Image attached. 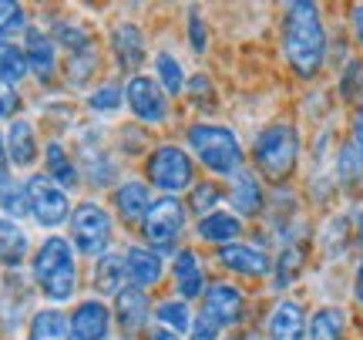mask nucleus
Returning a JSON list of instances; mask_svg holds the SVG:
<instances>
[{
	"mask_svg": "<svg viewBox=\"0 0 363 340\" xmlns=\"http://www.w3.org/2000/svg\"><path fill=\"white\" fill-rule=\"evenodd\" d=\"M152 185L142 182V179H121L111 192V206H115V216L125 226H142V219L152 209Z\"/></svg>",
	"mask_w": 363,
	"mask_h": 340,
	"instance_id": "22",
	"label": "nucleus"
},
{
	"mask_svg": "<svg viewBox=\"0 0 363 340\" xmlns=\"http://www.w3.org/2000/svg\"><path fill=\"white\" fill-rule=\"evenodd\" d=\"M199 165L195 158L189 155L185 145H175V142H165V145H155L148 158H145V182L158 189L162 196H175L179 199L182 192H189L195 182H199Z\"/></svg>",
	"mask_w": 363,
	"mask_h": 340,
	"instance_id": "5",
	"label": "nucleus"
},
{
	"mask_svg": "<svg viewBox=\"0 0 363 340\" xmlns=\"http://www.w3.org/2000/svg\"><path fill=\"white\" fill-rule=\"evenodd\" d=\"M17 105H21V98H17V92H13V84L0 81V118H13Z\"/></svg>",
	"mask_w": 363,
	"mask_h": 340,
	"instance_id": "50",
	"label": "nucleus"
},
{
	"mask_svg": "<svg viewBox=\"0 0 363 340\" xmlns=\"http://www.w3.org/2000/svg\"><path fill=\"white\" fill-rule=\"evenodd\" d=\"M306 327H310V303L296 293L276 297L262 320V340H306Z\"/></svg>",
	"mask_w": 363,
	"mask_h": 340,
	"instance_id": "14",
	"label": "nucleus"
},
{
	"mask_svg": "<svg viewBox=\"0 0 363 340\" xmlns=\"http://www.w3.org/2000/svg\"><path fill=\"white\" fill-rule=\"evenodd\" d=\"M78 158H81V175H88V182L94 189H111L121 179V165H118V155L104 145L101 128L98 125H84L78 131Z\"/></svg>",
	"mask_w": 363,
	"mask_h": 340,
	"instance_id": "10",
	"label": "nucleus"
},
{
	"mask_svg": "<svg viewBox=\"0 0 363 340\" xmlns=\"http://www.w3.org/2000/svg\"><path fill=\"white\" fill-rule=\"evenodd\" d=\"M360 94H363V54L357 51L347 65H340L333 71V98H337V105L353 108L360 102Z\"/></svg>",
	"mask_w": 363,
	"mask_h": 340,
	"instance_id": "32",
	"label": "nucleus"
},
{
	"mask_svg": "<svg viewBox=\"0 0 363 340\" xmlns=\"http://www.w3.org/2000/svg\"><path fill=\"white\" fill-rule=\"evenodd\" d=\"M125 105L131 118L145 128H158L172 115V98L162 92V84L152 75H135L125 81Z\"/></svg>",
	"mask_w": 363,
	"mask_h": 340,
	"instance_id": "11",
	"label": "nucleus"
},
{
	"mask_svg": "<svg viewBox=\"0 0 363 340\" xmlns=\"http://www.w3.org/2000/svg\"><path fill=\"white\" fill-rule=\"evenodd\" d=\"M115 317L111 307L101 297H88L74 307V314L67 317V337L71 340H111Z\"/></svg>",
	"mask_w": 363,
	"mask_h": 340,
	"instance_id": "20",
	"label": "nucleus"
},
{
	"mask_svg": "<svg viewBox=\"0 0 363 340\" xmlns=\"http://www.w3.org/2000/svg\"><path fill=\"white\" fill-rule=\"evenodd\" d=\"M199 310H206L208 317H216L225 330H239L249 324V317H252V297H249V290L242 283H235V280H212L208 290L202 293V307Z\"/></svg>",
	"mask_w": 363,
	"mask_h": 340,
	"instance_id": "9",
	"label": "nucleus"
},
{
	"mask_svg": "<svg viewBox=\"0 0 363 340\" xmlns=\"http://www.w3.org/2000/svg\"><path fill=\"white\" fill-rule=\"evenodd\" d=\"M172 287H175V297L185 303L192 300H202V293L208 290V270H206V260H202V253L195 246H182L175 256H172Z\"/></svg>",
	"mask_w": 363,
	"mask_h": 340,
	"instance_id": "17",
	"label": "nucleus"
},
{
	"mask_svg": "<svg viewBox=\"0 0 363 340\" xmlns=\"http://www.w3.org/2000/svg\"><path fill=\"white\" fill-rule=\"evenodd\" d=\"M185 102L195 108V111H202V115H212L216 108H219V92H216V81L208 78L206 71H195L189 84H185Z\"/></svg>",
	"mask_w": 363,
	"mask_h": 340,
	"instance_id": "38",
	"label": "nucleus"
},
{
	"mask_svg": "<svg viewBox=\"0 0 363 340\" xmlns=\"http://www.w3.org/2000/svg\"><path fill=\"white\" fill-rule=\"evenodd\" d=\"M216 266H219L225 280H239V283H266L272 270V249L262 246L259 239H239L229 246L216 249Z\"/></svg>",
	"mask_w": 363,
	"mask_h": 340,
	"instance_id": "8",
	"label": "nucleus"
},
{
	"mask_svg": "<svg viewBox=\"0 0 363 340\" xmlns=\"http://www.w3.org/2000/svg\"><path fill=\"white\" fill-rule=\"evenodd\" d=\"M155 81L162 84V92L169 94V98H179V94H185L189 71H185V65H182L179 54L155 51Z\"/></svg>",
	"mask_w": 363,
	"mask_h": 340,
	"instance_id": "34",
	"label": "nucleus"
},
{
	"mask_svg": "<svg viewBox=\"0 0 363 340\" xmlns=\"http://www.w3.org/2000/svg\"><path fill=\"white\" fill-rule=\"evenodd\" d=\"M249 340H256V337H252V334H249Z\"/></svg>",
	"mask_w": 363,
	"mask_h": 340,
	"instance_id": "53",
	"label": "nucleus"
},
{
	"mask_svg": "<svg viewBox=\"0 0 363 340\" xmlns=\"http://www.w3.org/2000/svg\"><path fill=\"white\" fill-rule=\"evenodd\" d=\"M91 283H94V297H111L115 300L121 290L128 287V270H125V256L121 253H104L101 260H94V276H91Z\"/></svg>",
	"mask_w": 363,
	"mask_h": 340,
	"instance_id": "29",
	"label": "nucleus"
},
{
	"mask_svg": "<svg viewBox=\"0 0 363 340\" xmlns=\"http://www.w3.org/2000/svg\"><path fill=\"white\" fill-rule=\"evenodd\" d=\"M121 105H125V84H118V81H101V84H94V92L88 94L91 115L111 118L121 111Z\"/></svg>",
	"mask_w": 363,
	"mask_h": 340,
	"instance_id": "39",
	"label": "nucleus"
},
{
	"mask_svg": "<svg viewBox=\"0 0 363 340\" xmlns=\"http://www.w3.org/2000/svg\"><path fill=\"white\" fill-rule=\"evenodd\" d=\"M347 34H350L353 48L363 54V0H357V4L347 7Z\"/></svg>",
	"mask_w": 363,
	"mask_h": 340,
	"instance_id": "47",
	"label": "nucleus"
},
{
	"mask_svg": "<svg viewBox=\"0 0 363 340\" xmlns=\"http://www.w3.org/2000/svg\"><path fill=\"white\" fill-rule=\"evenodd\" d=\"M225 337H229V330L222 327L216 317H208L206 310H195V320L185 340H225Z\"/></svg>",
	"mask_w": 363,
	"mask_h": 340,
	"instance_id": "45",
	"label": "nucleus"
},
{
	"mask_svg": "<svg viewBox=\"0 0 363 340\" xmlns=\"http://www.w3.org/2000/svg\"><path fill=\"white\" fill-rule=\"evenodd\" d=\"M347 219H350V229H353V246H357V256H363V196L357 199H347Z\"/></svg>",
	"mask_w": 363,
	"mask_h": 340,
	"instance_id": "46",
	"label": "nucleus"
},
{
	"mask_svg": "<svg viewBox=\"0 0 363 340\" xmlns=\"http://www.w3.org/2000/svg\"><path fill=\"white\" fill-rule=\"evenodd\" d=\"M30 71H27V57H24V48L13 44V40L0 38V81L7 84H21Z\"/></svg>",
	"mask_w": 363,
	"mask_h": 340,
	"instance_id": "40",
	"label": "nucleus"
},
{
	"mask_svg": "<svg viewBox=\"0 0 363 340\" xmlns=\"http://www.w3.org/2000/svg\"><path fill=\"white\" fill-rule=\"evenodd\" d=\"M44 175H48L54 185H61L65 192H71V189L81 185V165L74 162V155H71L57 138H51V142L44 145Z\"/></svg>",
	"mask_w": 363,
	"mask_h": 340,
	"instance_id": "28",
	"label": "nucleus"
},
{
	"mask_svg": "<svg viewBox=\"0 0 363 340\" xmlns=\"http://www.w3.org/2000/svg\"><path fill=\"white\" fill-rule=\"evenodd\" d=\"M306 340H350V307L333 300L310 307Z\"/></svg>",
	"mask_w": 363,
	"mask_h": 340,
	"instance_id": "26",
	"label": "nucleus"
},
{
	"mask_svg": "<svg viewBox=\"0 0 363 340\" xmlns=\"http://www.w3.org/2000/svg\"><path fill=\"white\" fill-rule=\"evenodd\" d=\"M111 317H115V327L125 340H135L142 330H148L152 317H155V307L148 300V290L138 287H125L115 297V307H111Z\"/></svg>",
	"mask_w": 363,
	"mask_h": 340,
	"instance_id": "19",
	"label": "nucleus"
},
{
	"mask_svg": "<svg viewBox=\"0 0 363 340\" xmlns=\"http://www.w3.org/2000/svg\"><path fill=\"white\" fill-rule=\"evenodd\" d=\"M98 65H101V57H98V48H91V51H81V54H71L67 57V84L71 88H84L94 75H98Z\"/></svg>",
	"mask_w": 363,
	"mask_h": 340,
	"instance_id": "42",
	"label": "nucleus"
},
{
	"mask_svg": "<svg viewBox=\"0 0 363 340\" xmlns=\"http://www.w3.org/2000/svg\"><path fill=\"white\" fill-rule=\"evenodd\" d=\"M155 320H158V327L172 330V334H179V337H189L195 310H192V303L179 300V297H169V300H162L155 307Z\"/></svg>",
	"mask_w": 363,
	"mask_h": 340,
	"instance_id": "36",
	"label": "nucleus"
},
{
	"mask_svg": "<svg viewBox=\"0 0 363 340\" xmlns=\"http://www.w3.org/2000/svg\"><path fill=\"white\" fill-rule=\"evenodd\" d=\"M27 199H30V216L40 229H57L71 219V199L61 185H54L48 175H30L27 179Z\"/></svg>",
	"mask_w": 363,
	"mask_h": 340,
	"instance_id": "16",
	"label": "nucleus"
},
{
	"mask_svg": "<svg viewBox=\"0 0 363 340\" xmlns=\"http://www.w3.org/2000/svg\"><path fill=\"white\" fill-rule=\"evenodd\" d=\"M30 273H34V283L44 293V300H51L54 307L74 300V293L81 287V273L71 239L57 233L48 236L38 246V253L30 256Z\"/></svg>",
	"mask_w": 363,
	"mask_h": 340,
	"instance_id": "4",
	"label": "nucleus"
},
{
	"mask_svg": "<svg viewBox=\"0 0 363 340\" xmlns=\"http://www.w3.org/2000/svg\"><path fill=\"white\" fill-rule=\"evenodd\" d=\"M313 249L320 263H347L357 260V246H353V229L343 209L326 212L320 223L313 226Z\"/></svg>",
	"mask_w": 363,
	"mask_h": 340,
	"instance_id": "15",
	"label": "nucleus"
},
{
	"mask_svg": "<svg viewBox=\"0 0 363 340\" xmlns=\"http://www.w3.org/2000/svg\"><path fill=\"white\" fill-rule=\"evenodd\" d=\"M24 57H27V71H30L40 84L54 81V75H57V44H54V38L44 27H27Z\"/></svg>",
	"mask_w": 363,
	"mask_h": 340,
	"instance_id": "24",
	"label": "nucleus"
},
{
	"mask_svg": "<svg viewBox=\"0 0 363 340\" xmlns=\"http://www.w3.org/2000/svg\"><path fill=\"white\" fill-rule=\"evenodd\" d=\"M279 54L299 84H316L330 71V21L323 4L289 0L279 13Z\"/></svg>",
	"mask_w": 363,
	"mask_h": 340,
	"instance_id": "1",
	"label": "nucleus"
},
{
	"mask_svg": "<svg viewBox=\"0 0 363 340\" xmlns=\"http://www.w3.org/2000/svg\"><path fill=\"white\" fill-rule=\"evenodd\" d=\"M21 283L24 280H11L0 293V330L4 334H17V327L24 324L27 307H30V297H27V290Z\"/></svg>",
	"mask_w": 363,
	"mask_h": 340,
	"instance_id": "33",
	"label": "nucleus"
},
{
	"mask_svg": "<svg viewBox=\"0 0 363 340\" xmlns=\"http://www.w3.org/2000/svg\"><path fill=\"white\" fill-rule=\"evenodd\" d=\"M145 340H185V337H179V334H172V330H165V327H148V334H145Z\"/></svg>",
	"mask_w": 363,
	"mask_h": 340,
	"instance_id": "52",
	"label": "nucleus"
},
{
	"mask_svg": "<svg viewBox=\"0 0 363 340\" xmlns=\"http://www.w3.org/2000/svg\"><path fill=\"white\" fill-rule=\"evenodd\" d=\"M51 38H54V44L67 48L71 54H81V51H91V48H94L91 31L81 24V21H74V17H61V21H54Z\"/></svg>",
	"mask_w": 363,
	"mask_h": 340,
	"instance_id": "37",
	"label": "nucleus"
},
{
	"mask_svg": "<svg viewBox=\"0 0 363 340\" xmlns=\"http://www.w3.org/2000/svg\"><path fill=\"white\" fill-rule=\"evenodd\" d=\"M185 40H189V51L195 57H202L208 51V21L202 17L199 7H189L185 11Z\"/></svg>",
	"mask_w": 363,
	"mask_h": 340,
	"instance_id": "43",
	"label": "nucleus"
},
{
	"mask_svg": "<svg viewBox=\"0 0 363 340\" xmlns=\"http://www.w3.org/2000/svg\"><path fill=\"white\" fill-rule=\"evenodd\" d=\"M350 303L353 310L363 317V256H357L350 266Z\"/></svg>",
	"mask_w": 363,
	"mask_h": 340,
	"instance_id": "49",
	"label": "nucleus"
},
{
	"mask_svg": "<svg viewBox=\"0 0 363 340\" xmlns=\"http://www.w3.org/2000/svg\"><path fill=\"white\" fill-rule=\"evenodd\" d=\"M330 172H333V182H337L343 199H357L363 192V152L347 138V135L340 138L337 152H333Z\"/></svg>",
	"mask_w": 363,
	"mask_h": 340,
	"instance_id": "23",
	"label": "nucleus"
},
{
	"mask_svg": "<svg viewBox=\"0 0 363 340\" xmlns=\"http://www.w3.org/2000/svg\"><path fill=\"white\" fill-rule=\"evenodd\" d=\"M67 239L74 253L88 260H101L104 253H111V243H115V216L94 199L78 202L67 219Z\"/></svg>",
	"mask_w": 363,
	"mask_h": 340,
	"instance_id": "6",
	"label": "nucleus"
},
{
	"mask_svg": "<svg viewBox=\"0 0 363 340\" xmlns=\"http://www.w3.org/2000/svg\"><path fill=\"white\" fill-rule=\"evenodd\" d=\"M310 260H313V243H286V246L272 249V270L269 280H266V293L272 300L276 297H289L306 280Z\"/></svg>",
	"mask_w": 363,
	"mask_h": 340,
	"instance_id": "13",
	"label": "nucleus"
},
{
	"mask_svg": "<svg viewBox=\"0 0 363 340\" xmlns=\"http://www.w3.org/2000/svg\"><path fill=\"white\" fill-rule=\"evenodd\" d=\"M27 11L24 4L13 0H0V38H13V34H27Z\"/></svg>",
	"mask_w": 363,
	"mask_h": 340,
	"instance_id": "44",
	"label": "nucleus"
},
{
	"mask_svg": "<svg viewBox=\"0 0 363 340\" xmlns=\"http://www.w3.org/2000/svg\"><path fill=\"white\" fill-rule=\"evenodd\" d=\"M249 169L269 189L296 185L306 165V131L296 118H269L249 138Z\"/></svg>",
	"mask_w": 363,
	"mask_h": 340,
	"instance_id": "2",
	"label": "nucleus"
},
{
	"mask_svg": "<svg viewBox=\"0 0 363 340\" xmlns=\"http://www.w3.org/2000/svg\"><path fill=\"white\" fill-rule=\"evenodd\" d=\"M27 260H30V239H27V233L21 229V223L0 216V266L21 270Z\"/></svg>",
	"mask_w": 363,
	"mask_h": 340,
	"instance_id": "31",
	"label": "nucleus"
},
{
	"mask_svg": "<svg viewBox=\"0 0 363 340\" xmlns=\"http://www.w3.org/2000/svg\"><path fill=\"white\" fill-rule=\"evenodd\" d=\"M185 209H189V216H195V219H202L208 212L225 209V182L202 175V179L185 192Z\"/></svg>",
	"mask_w": 363,
	"mask_h": 340,
	"instance_id": "30",
	"label": "nucleus"
},
{
	"mask_svg": "<svg viewBox=\"0 0 363 340\" xmlns=\"http://www.w3.org/2000/svg\"><path fill=\"white\" fill-rule=\"evenodd\" d=\"M0 212H4L7 219H13V223H21L24 216H30L27 182H17V179H11V182L0 185Z\"/></svg>",
	"mask_w": 363,
	"mask_h": 340,
	"instance_id": "41",
	"label": "nucleus"
},
{
	"mask_svg": "<svg viewBox=\"0 0 363 340\" xmlns=\"http://www.w3.org/2000/svg\"><path fill=\"white\" fill-rule=\"evenodd\" d=\"M125 270H128V287L152 290L162 283L165 276V256H158L155 249H148L145 243H131L125 246Z\"/></svg>",
	"mask_w": 363,
	"mask_h": 340,
	"instance_id": "25",
	"label": "nucleus"
},
{
	"mask_svg": "<svg viewBox=\"0 0 363 340\" xmlns=\"http://www.w3.org/2000/svg\"><path fill=\"white\" fill-rule=\"evenodd\" d=\"M11 182V155H7V138L0 131V185Z\"/></svg>",
	"mask_w": 363,
	"mask_h": 340,
	"instance_id": "51",
	"label": "nucleus"
},
{
	"mask_svg": "<svg viewBox=\"0 0 363 340\" xmlns=\"http://www.w3.org/2000/svg\"><path fill=\"white\" fill-rule=\"evenodd\" d=\"M343 135L363 152V94H360V102L350 108V115H347V131Z\"/></svg>",
	"mask_w": 363,
	"mask_h": 340,
	"instance_id": "48",
	"label": "nucleus"
},
{
	"mask_svg": "<svg viewBox=\"0 0 363 340\" xmlns=\"http://www.w3.org/2000/svg\"><path fill=\"white\" fill-rule=\"evenodd\" d=\"M195 239L202 243V246H212V249H222L229 246V243H239V239H246L249 236V226L229 209H219V212H208L202 219H195L192 226Z\"/></svg>",
	"mask_w": 363,
	"mask_h": 340,
	"instance_id": "21",
	"label": "nucleus"
},
{
	"mask_svg": "<svg viewBox=\"0 0 363 340\" xmlns=\"http://www.w3.org/2000/svg\"><path fill=\"white\" fill-rule=\"evenodd\" d=\"M27 340H71L67 337V317L57 307H44L30 317L27 324Z\"/></svg>",
	"mask_w": 363,
	"mask_h": 340,
	"instance_id": "35",
	"label": "nucleus"
},
{
	"mask_svg": "<svg viewBox=\"0 0 363 340\" xmlns=\"http://www.w3.org/2000/svg\"><path fill=\"white\" fill-rule=\"evenodd\" d=\"M266 206H269V185L249 165L225 182V209L235 212L246 226H259V219L266 216Z\"/></svg>",
	"mask_w": 363,
	"mask_h": 340,
	"instance_id": "12",
	"label": "nucleus"
},
{
	"mask_svg": "<svg viewBox=\"0 0 363 340\" xmlns=\"http://www.w3.org/2000/svg\"><path fill=\"white\" fill-rule=\"evenodd\" d=\"M108 48H111V57L121 75H142V65H145V54H148V44H145V34L142 27L135 21H118L111 31H108Z\"/></svg>",
	"mask_w": 363,
	"mask_h": 340,
	"instance_id": "18",
	"label": "nucleus"
},
{
	"mask_svg": "<svg viewBox=\"0 0 363 340\" xmlns=\"http://www.w3.org/2000/svg\"><path fill=\"white\" fill-rule=\"evenodd\" d=\"M189 233V209L175 196H158L152 202L148 216L142 219V239L158 256H175L182 249V239Z\"/></svg>",
	"mask_w": 363,
	"mask_h": 340,
	"instance_id": "7",
	"label": "nucleus"
},
{
	"mask_svg": "<svg viewBox=\"0 0 363 340\" xmlns=\"http://www.w3.org/2000/svg\"><path fill=\"white\" fill-rule=\"evenodd\" d=\"M185 148L195 158V165L208 172V179L229 182L239 169L249 165V148L242 135L216 118H199L185 128Z\"/></svg>",
	"mask_w": 363,
	"mask_h": 340,
	"instance_id": "3",
	"label": "nucleus"
},
{
	"mask_svg": "<svg viewBox=\"0 0 363 340\" xmlns=\"http://www.w3.org/2000/svg\"><path fill=\"white\" fill-rule=\"evenodd\" d=\"M7 155H11L13 169H30L40 155V145H38V128L30 118H13L11 128H7Z\"/></svg>",
	"mask_w": 363,
	"mask_h": 340,
	"instance_id": "27",
	"label": "nucleus"
}]
</instances>
